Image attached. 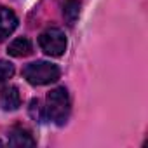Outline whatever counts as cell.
Masks as SVG:
<instances>
[{
    "label": "cell",
    "instance_id": "ba28073f",
    "mask_svg": "<svg viewBox=\"0 0 148 148\" xmlns=\"http://www.w3.org/2000/svg\"><path fill=\"white\" fill-rule=\"evenodd\" d=\"M79 14H80V0H66L64 5H63V16H64V21L73 26L75 21L79 19Z\"/></svg>",
    "mask_w": 148,
    "mask_h": 148
},
{
    "label": "cell",
    "instance_id": "7a4b0ae2",
    "mask_svg": "<svg viewBox=\"0 0 148 148\" xmlns=\"http://www.w3.org/2000/svg\"><path fill=\"white\" fill-rule=\"evenodd\" d=\"M23 75L32 86H45L59 79V68L49 61H35L25 66Z\"/></svg>",
    "mask_w": 148,
    "mask_h": 148
},
{
    "label": "cell",
    "instance_id": "8fae6325",
    "mask_svg": "<svg viewBox=\"0 0 148 148\" xmlns=\"http://www.w3.org/2000/svg\"><path fill=\"white\" fill-rule=\"evenodd\" d=\"M0 145H2V143H0Z\"/></svg>",
    "mask_w": 148,
    "mask_h": 148
},
{
    "label": "cell",
    "instance_id": "9c48e42d",
    "mask_svg": "<svg viewBox=\"0 0 148 148\" xmlns=\"http://www.w3.org/2000/svg\"><path fill=\"white\" fill-rule=\"evenodd\" d=\"M30 115L37 122L47 120V117H45V106H42V103L38 99H32V103H30Z\"/></svg>",
    "mask_w": 148,
    "mask_h": 148
},
{
    "label": "cell",
    "instance_id": "277c9868",
    "mask_svg": "<svg viewBox=\"0 0 148 148\" xmlns=\"http://www.w3.org/2000/svg\"><path fill=\"white\" fill-rule=\"evenodd\" d=\"M18 26V18L16 14L7 9V7H2L0 5V42L5 40Z\"/></svg>",
    "mask_w": 148,
    "mask_h": 148
},
{
    "label": "cell",
    "instance_id": "30bf717a",
    "mask_svg": "<svg viewBox=\"0 0 148 148\" xmlns=\"http://www.w3.org/2000/svg\"><path fill=\"white\" fill-rule=\"evenodd\" d=\"M14 75V66L9 61L0 59V82H5L7 79H11Z\"/></svg>",
    "mask_w": 148,
    "mask_h": 148
},
{
    "label": "cell",
    "instance_id": "8992f818",
    "mask_svg": "<svg viewBox=\"0 0 148 148\" xmlns=\"http://www.w3.org/2000/svg\"><path fill=\"white\" fill-rule=\"evenodd\" d=\"M9 145H12V146H35V139L28 129L16 125L9 132Z\"/></svg>",
    "mask_w": 148,
    "mask_h": 148
},
{
    "label": "cell",
    "instance_id": "6da1fadb",
    "mask_svg": "<svg viewBox=\"0 0 148 148\" xmlns=\"http://www.w3.org/2000/svg\"><path fill=\"white\" fill-rule=\"evenodd\" d=\"M70 96L64 87H56L47 94V105H45V117L52 120L58 125L66 124L70 117Z\"/></svg>",
    "mask_w": 148,
    "mask_h": 148
},
{
    "label": "cell",
    "instance_id": "5b68a950",
    "mask_svg": "<svg viewBox=\"0 0 148 148\" xmlns=\"http://www.w3.org/2000/svg\"><path fill=\"white\" fill-rule=\"evenodd\" d=\"M21 105V96L18 87L14 86H7L0 91V108L5 112H12Z\"/></svg>",
    "mask_w": 148,
    "mask_h": 148
},
{
    "label": "cell",
    "instance_id": "52a82bcc",
    "mask_svg": "<svg viewBox=\"0 0 148 148\" xmlns=\"http://www.w3.org/2000/svg\"><path fill=\"white\" fill-rule=\"evenodd\" d=\"M7 52L11 56H14V58H25V56H28L32 52V42L26 37H19V38L11 42Z\"/></svg>",
    "mask_w": 148,
    "mask_h": 148
},
{
    "label": "cell",
    "instance_id": "3957f363",
    "mask_svg": "<svg viewBox=\"0 0 148 148\" xmlns=\"http://www.w3.org/2000/svg\"><path fill=\"white\" fill-rule=\"evenodd\" d=\"M38 45L47 56L58 58L66 51V37L59 28H47L45 32L40 33Z\"/></svg>",
    "mask_w": 148,
    "mask_h": 148
}]
</instances>
